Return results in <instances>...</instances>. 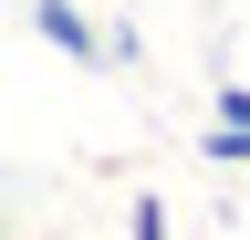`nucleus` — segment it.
<instances>
[{"label": "nucleus", "mask_w": 250, "mask_h": 240, "mask_svg": "<svg viewBox=\"0 0 250 240\" xmlns=\"http://www.w3.org/2000/svg\"><path fill=\"white\" fill-rule=\"evenodd\" d=\"M21 21H31V32H42L73 73H104V63H115V32L83 11V0H21Z\"/></svg>", "instance_id": "obj_1"}, {"label": "nucleus", "mask_w": 250, "mask_h": 240, "mask_svg": "<svg viewBox=\"0 0 250 240\" xmlns=\"http://www.w3.org/2000/svg\"><path fill=\"white\" fill-rule=\"evenodd\" d=\"M125 240H167V198H156V188L125 198Z\"/></svg>", "instance_id": "obj_2"}, {"label": "nucleus", "mask_w": 250, "mask_h": 240, "mask_svg": "<svg viewBox=\"0 0 250 240\" xmlns=\"http://www.w3.org/2000/svg\"><path fill=\"white\" fill-rule=\"evenodd\" d=\"M198 157H208V167H250V126H208Z\"/></svg>", "instance_id": "obj_3"}, {"label": "nucleus", "mask_w": 250, "mask_h": 240, "mask_svg": "<svg viewBox=\"0 0 250 240\" xmlns=\"http://www.w3.org/2000/svg\"><path fill=\"white\" fill-rule=\"evenodd\" d=\"M219 126H250V84H219Z\"/></svg>", "instance_id": "obj_4"}]
</instances>
